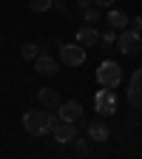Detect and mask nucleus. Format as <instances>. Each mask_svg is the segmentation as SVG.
I'll return each instance as SVG.
<instances>
[{
    "instance_id": "39448f33",
    "label": "nucleus",
    "mask_w": 142,
    "mask_h": 159,
    "mask_svg": "<svg viewBox=\"0 0 142 159\" xmlns=\"http://www.w3.org/2000/svg\"><path fill=\"white\" fill-rule=\"evenodd\" d=\"M117 48L122 51V54H136L142 48L139 31H134V29H119V34H117Z\"/></svg>"
},
{
    "instance_id": "f8f14e48",
    "label": "nucleus",
    "mask_w": 142,
    "mask_h": 159,
    "mask_svg": "<svg viewBox=\"0 0 142 159\" xmlns=\"http://www.w3.org/2000/svg\"><path fill=\"white\" fill-rule=\"evenodd\" d=\"M37 102H40V108H57L60 105V94L54 88H40L37 91Z\"/></svg>"
},
{
    "instance_id": "7ed1b4c3",
    "label": "nucleus",
    "mask_w": 142,
    "mask_h": 159,
    "mask_svg": "<svg viewBox=\"0 0 142 159\" xmlns=\"http://www.w3.org/2000/svg\"><path fill=\"white\" fill-rule=\"evenodd\" d=\"M97 83L105 85V88H117L119 83H122V68H119L117 63H111V60L99 63V68H97Z\"/></svg>"
},
{
    "instance_id": "f03ea898",
    "label": "nucleus",
    "mask_w": 142,
    "mask_h": 159,
    "mask_svg": "<svg viewBox=\"0 0 142 159\" xmlns=\"http://www.w3.org/2000/svg\"><path fill=\"white\" fill-rule=\"evenodd\" d=\"M117 88H105V85H99V91L94 94V111L99 116H111L117 114Z\"/></svg>"
},
{
    "instance_id": "dca6fc26",
    "label": "nucleus",
    "mask_w": 142,
    "mask_h": 159,
    "mask_svg": "<svg viewBox=\"0 0 142 159\" xmlns=\"http://www.w3.org/2000/svg\"><path fill=\"white\" fill-rule=\"evenodd\" d=\"M71 148H74L77 156H85V153H88V142H85V139H80V134L71 139Z\"/></svg>"
},
{
    "instance_id": "9d476101",
    "label": "nucleus",
    "mask_w": 142,
    "mask_h": 159,
    "mask_svg": "<svg viewBox=\"0 0 142 159\" xmlns=\"http://www.w3.org/2000/svg\"><path fill=\"white\" fill-rule=\"evenodd\" d=\"M85 131H88V139H94V142H108V136H111V131L103 119H91L85 125Z\"/></svg>"
},
{
    "instance_id": "423d86ee",
    "label": "nucleus",
    "mask_w": 142,
    "mask_h": 159,
    "mask_svg": "<svg viewBox=\"0 0 142 159\" xmlns=\"http://www.w3.org/2000/svg\"><path fill=\"white\" fill-rule=\"evenodd\" d=\"M77 131H80L77 122H66V119H60V116H57V122L51 125V136L57 139L60 145H71V139L77 136Z\"/></svg>"
},
{
    "instance_id": "0eeeda50",
    "label": "nucleus",
    "mask_w": 142,
    "mask_h": 159,
    "mask_svg": "<svg viewBox=\"0 0 142 159\" xmlns=\"http://www.w3.org/2000/svg\"><path fill=\"white\" fill-rule=\"evenodd\" d=\"M34 71H37V74H43V77H54V74L60 71V63H57L51 54L40 51V54L34 57Z\"/></svg>"
},
{
    "instance_id": "f3484780",
    "label": "nucleus",
    "mask_w": 142,
    "mask_h": 159,
    "mask_svg": "<svg viewBox=\"0 0 142 159\" xmlns=\"http://www.w3.org/2000/svg\"><path fill=\"white\" fill-rule=\"evenodd\" d=\"M54 6V0H29V9L31 11H48Z\"/></svg>"
},
{
    "instance_id": "1a4fd4ad",
    "label": "nucleus",
    "mask_w": 142,
    "mask_h": 159,
    "mask_svg": "<svg viewBox=\"0 0 142 159\" xmlns=\"http://www.w3.org/2000/svg\"><path fill=\"white\" fill-rule=\"evenodd\" d=\"M57 116H60V119H66V122H77V119L83 116V105H80L77 99L60 102V105H57Z\"/></svg>"
},
{
    "instance_id": "f257e3e1",
    "label": "nucleus",
    "mask_w": 142,
    "mask_h": 159,
    "mask_svg": "<svg viewBox=\"0 0 142 159\" xmlns=\"http://www.w3.org/2000/svg\"><path fill=\"white\" fill-rule=\"evenodd\" d=\"M54 122H57V116L48 108H34V111H26L23 114V128L31 136H46V134H51V125Z\"/></svg>"
},
{
    "instance_id": "4be33fe9",
    "label": "nucleus",
    "mask_w": 142,
    "mask_h": 159,
    "mask_svg": "<svg viewBox=\"0 0 142 159\" xmlns=\"http://www.w3.org/2000/svg\"><path fill=\"white\" fill-rule=\"evenodd\" d=\"M134 31H142V17H134Z\"/></svg>"
},
{
    "instance_id": "a211bd4d",
    "label": "nucleus",
    "mask_w": 142,
    "mask_h": 159,
    "mask_svg": "<svg viewBox=\"0 0 142 159\" xmlns=\"http://www.w3.org/2000/svg\"><path fill=\"white\" fill-rule=\"evenodd\" d=\"M99 43L103 46H114L117 43V29H108L105 34H99Z\"/></svg>"
},
{
    "instance_id": "aec40b11",
    "label": "nucleus",
    "mask_w": 142,
    "mask_h": 159,
    "mask_svg": "<svg viewBox=\"0 0 142 159\" xmlns=\"http://www.w3.org/2000/svg\"><path fill=\"white\" fill-rule=\"evenodd\" d=\"M54 9H57V11H63V14H66V11H68V3H66V0H60V3H54Z\"/></svg>"
},
{
    "instance_id": "6e6552de",
    "label": "nucleus",
    "mask_w": 142,
    "mask_h": 159,
    "mask_svg": "<svg viewBox=\"0 0 142 159\" xmlns=\"http://www.w3.org/2000/svg\"><path fill=\"white\" fill-rule=\"evenodd\" d=\"M128 105L131 108H142V68L134 71L131 83H128Z\"/></svg>"
},
{
    "instance_id": "2eb2a0df",
    "label": "nucleus",
    "mask_w": 142,
    "mask_h": 159,
    "mask_svg": "<svg viewBox=\"0 0 142 159\" xmlns=\"http://www.w3.org/2000/svg\"><path fill=\"white\" fill-rule=\"evenodd\" d=\"M37 54H40V46L37 43H23V48H20V57H23V60H31V63H34Z\"/></svg>"
},
{
    "instance_id": "9b49d317",
    "label": "nucleus",
    "mask_w": 142,
    "mask_h": 159,
    "mask_svg": "<svg viewBox=\"0 0 142 159\" xmlns=\"http://www.w3.org/2000/svg\"><path fill=\"white\" fill-rule=\"evenodd\" d=\"M77 43L83 46V48H94L97 43H99V31L88 23V26H83V29H77Z\"/></svg>"
},
{
    "instance_id": "20e7f679",
    "label": "nucleus",
    "mask_w": 142,
    "mask_h": 159,
    "mask_svg": "<svg viewBox=\"0 0 142 159\" xmlns=\"http://www.w3.org/2000/svg\"><path fill=\"white\" fill-rule=\"evenodd\" d=\"M60 63L66 66H83L85 63V48L80 43H60Z\"/></svg>"
},
{
    "instance_id": "4468645a",
    "label": "nucleus",
    "mask_w": 142,
    "mask_h": 159,
    "mask_svg": "<svg viewBox=\"0 0 142 159\" xmlns=\"http://www.w3.org/2000/svg\"><path fill=\"white\" fill-rule=\"evenodd\" d=\"M83 17H85V23H91V26L99 23V17H103V14H99V6H94V3L85 6V9H83Z\"/></svg>"
},
{
    "instance_id": "ddd939ff",
    "label": "nucleus",
    "mask_w": 142,
    "mask_h": 159,
    "mask_svg": "<svg viewBox=\"0 0 142 159\" xmlns=\"http://www.w3.org/2000/svg\"><path fill=\"white\" fill-rule=\"evenodd\" d=\"M108 26L117 29V31H119V29H125V26H128V14H125V11H119V9H111V11H108Z\"/></svg>"
},
{
    "instance_id": "6ab92c4d",
    "label": "nucleus",
    "mask_w": 142,
    "mask_h": 159,
    "mask_svg": "<svg viewBox=\"0 0 142 159\" xmlns=\"http://www.w3.org/2000/svg\"><path fill=\"white\" fill-rule=\"evenodd\" d=\"M94 6H99V9H111L114 0H94Z\"/></svg>"
},
{
    "instance_id": "412c9836",
    "label": "nucleus",
    "mask_w": 142,
    "mask_h": 159,
    "mask_svg": "<svg viewBox=\"0 0 142 159\" xmlns=\"http://www.w3.org/2000/svg\"><path fill=\"white\" fill-rule=\"evenodd\" d=\"M91 3H94V0H77V9L83 11V9H85V6H91Z\"/></svg>"
}]
</instances>
